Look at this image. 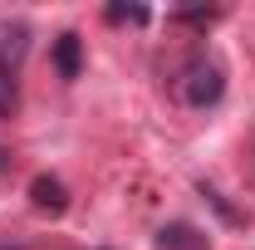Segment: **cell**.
<instances>
[{"label": "cell", "mask_w": 255, "mask_h": 250, "mask_svg": "<svg viewBox=\"0 0 255 250\" xmlns=\"http://www.w3.org/2000/svg\"><path fill=\"white\" fill-rule=\"evenodd\" d=\"M0 250H20V246H0Z\"/></svg>", "instance_id": "10"}, {"label": "cell", "mask_w": 255, "mask_h": 250, "mask_svg": "<svg viewBox=\"0 0 255 250\" xmlns=\"http://www.w3.org/2000/svg\"><path fill=\"white\" fill-rule=\"evenodd\" d=\"M157 250H211V236L187 226V221H172L157 231Z\"/></svg>", "instance_id": "4"}, {"label": "cell", "mask_w": 255, "mask_h": 250, "mask_svg": "<svg viewBox=\"0 0 255 250\" xmlns=\"http://www.w3.org/2000/svg\"><path fill=\"white\" fill-rule=\"evenodd\" d=\"M5 167H10V152H5V147H0V172H5Z\"/></svg>", "instance_id": "9"}, {"label": "cell", "mask_w": 255, "mask_h": 250, "mask_svg": "<svg viewBox=\"0 0 255 250\" xmlns=\"http://www.w3.org/2000/svg\"><path fill=\"white\" fill-rule=\"evenodd\" d=\"M216 15H221V10H177V15H172V25H201V30H206Z\"/></svg>", "instance_id": "8"}, {"label": "cell", "mask_w": 255, "mask_h": 250, "mask_svg": "<svg viewBox=\"0 0 255 250\" xmlns=\"http://www.w3.org/2000/svg\"><path fill=\"white\" fill-rule=\"evenodd\" d=\"M103 20H108V25H147V10H142V5H108Z\"/></svg>", "instance_id": "7"}, {"label": "cell", "mask_w": 255, "mask_h": 250, "mask_svg": "<svg viewBox=\"0 0 255 250\" xmlns=\"http://www.w3.org/2000/svg\"><path fill=\"white\" fill-rule=\"evenodd\" d=\"M20 113V79H15V69L0 59V118H15Z\"/></svg>", "instance_id": "6"}, {"label": "cell", "mask_w": 255, "mask_h": 250, "mask_svg": "<svg viewBox=\"0 0 255 250\" xmlns=\"http://www.w3.org/2000/svg\"><path fill=\"white\" fill-rule=\"evenodd\" d=\"M49 59L59 69V79H79V74H84V39L74 30H64L59 39H54V49H49Z\"/></svg>", "instance_id": "3"}, {"label": "cell", "mask_w": 255, "mask_h": 250, "mask_svg": "<svg viewBox=\"0 0 255 250\" xmlns=\"http://www.w3.org/2000/svg\"><path fill=\"white\" fill-rule=\"evenodd\" d=\"M30 201L39 211H49V216H64L69 211V187H64L59 177H49V172H39L30 182Z\"/></svg>", "instance_id": "2"}, {"label": "cell", "mask_w": 255, "mask_h": 250, "mask_svg": "<svg viewBox=\"0 0 255 250\" xmlns=\"http://www.w3.org/2000/svg\"><path fill=\"white\" fill-rule=\"evenodd\" d=\"M221 94H226L221 64H191V74H187V103L191 108H211V103H221Z\"/></svg>", "instance_id": "1"}, {"label": "cell", "mask_w": 255, "mask_h": 250, "mask_svg": "<svg viewBox=\"0 0 255 250\" xmlns=\"http://www.w3.org/2000/svg\"><path fill=\"white\" fill-rule=\"evenodd\" d=\"M25 49H30V30H25V25H5V30H0V59L10 64V69H20Z\"/></svg>", "instance_id": "5"}]
</instances>
